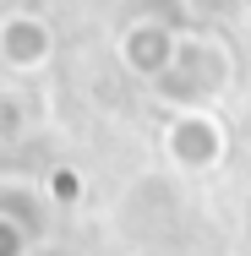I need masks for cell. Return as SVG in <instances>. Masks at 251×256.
Returning <instances> with one entry per match:
<instances>
[{
    "mask_svg": "<svg viewBox=\"0 0 251 256\" xmlns=\"http://www.w3.org/2000/svg\"><path fill=\"white\" fill-rule=\"evenodd\" d=\"M0 54H6L17 71H33V66L50 60V33H44L39 22H28V16H11V22L0 28Z\"/></svg>",
    "mask_w": 251,
    "mask_h": 256,
    "instance_id": "obj_2",
    "label": "cell"
},
{
    "mask_svg": "<svg viewBox=\"0 0 251 256\" xmlns=\"http://www.w3.org/2000/svg\"><path fill=\"white\" fill-rule=\"evenodd\" d=\"M164 148H169V158H175L180 169H207V164H218V153H224V131H218L213 114L186 109V114L164 131Z\"/></svg>",
    "mask_w": 251,
    "mask_h": 256,
    "instance_id": "obj_1",
    "label": "cell"
}]
</instances>
